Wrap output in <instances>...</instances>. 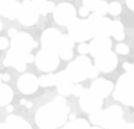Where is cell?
<instances>
[{
    "label": "cell",
    "mask_w": 134,
    "mask_h": 129,
    "mask_svg": "<svg viewBox=\"0 0 134 129\" xmlns=\"http://www.w3.org/2000/svg\"><path fill=\"white\" fill-rule=\"evenodd\" d=\"M126 122L122 119H121L115 122V124H113L109 127V129H126Z\"/></svg>",
    "instance_id": "4dcf8cb0"
},
{
    "label": "cell",
    "mask_w": 134,
    "mask_h": 129,
    "mask_svg": "<svg viewBox=\"0 0 134 129\" xmlns=\"http://www.w3.org/2000/svg\"><path fill=\"white\" fill-rule=\"evenodd\" d=\"M60 129H67V127H66L65 126H63V127H61Z\"/></svg>",
    "instance_id": "816d5d0a"
},
{
    "label": "cell",
    "mask_w": 134,
    "mask_h": 129,
    "mask_svg": "<svg viewBox=\"0 0 134 129\" xmlns=\"http://www.w3.org/2000/svg\"><path fill=\"white\" fill-rule=\"evenodd\" d=\"M115 50H116V52L118 54H121V55H127L129 53V51H130L129 47L124 44H117L116 47H115Z\"/></svg>",
    "instance_id": "f546056e"
},
{
    "label": "cell",
    "mask_w": 134,
    "mask_h": 129,
    "mask_svg": "<svg viewBox=\"0 0 134 129\" xmlns=\"http://www.w3.org/2000/svg\"><path fill=\"white\" fill-rule=\"evenodd\" d=\"M26 103H27L26 99H21V100H20V103H21V105H26Z\"/></svg>",
    "instance_id": "bcb514c9"
},
{
    "label": "cell",
    "mask_w": 134,
    "mask_h": 129,
    "mask_svg": "<svg viewBox=\"0 0 134 129\" xmlns=\"http://www.w3.org/2000/svg\"><path fill=\"white\" fill-rule=\"evenodd\" d=\"M126 4L131 11L134 12V0H126Z\"/></svg>",
    "instance_id": "f35d334b"
},
{
    "label": "cell",
    "mask_w": 134,
    "mask_h": 129,
    "mask_svg": "<svg viewBox=\"0 0 134 129\" xmlns=\"http://www.w3.org/2000/svg\"><path fill=\"white\" fill-rule=\"evenodd\" d=\"M53 103H55L56 105H60V106H62V107H64L65 105H67V103H66V99L63 97V96H56L55 98L53 99Z\"/></svg>",
    "instance_id": "e575fe53"
},
{
    "label": "cell",
    "mask_w": 134,
    "mask_h": 129,
    "mask_svg": "<svg viewBox=\"0 0 134 129\" xmlns=\"http://www.w3.org/2000/svg\"><path fill=\"white\" fill-rule=\"evenodd\" d=\"M113 89H114V85L110 81H108L103 78H99L92 83L90 89L93 93H95L97 96H99L100 98L103 99L109 96Z\"/></svg>",
    "instance_id": "d6986e66"
},
{
    "label": "cell",
    "mask_w": 134,
    "mask_h": 129,
    "mask_svg": "<svg viewBox=\"0 0 134 129\" xmlns=\"http://www.w3.org/2000/svg\"><path fill=\"white\" fill-rule=\"evenodd\" d=\"M95 65L99 71L103 73H109L116 67L117 57L114 52L108 51L95 58Z\"/></svg>",
    "instance_id": "5bb4252c"
},
{
    "label": "cell",
    "mask_w": 134,
    "mask_h": 129,
    "mask_svg": "<svg viewBox=\"0 0 134 129\" xmlns=\"http://www.w3.org/2000/svg\"><path fill=\"white\" fill-rule=\"evenodd\" d=\"M55 86L59 94L61 96H67L71 95L73 82L69 79L66 70L60 71L55 74Z\"/></svg>",
    "instance_id": "ac0fdd59"
},
{
    "label": "cell",
    "mask_w": 134,
    "mask_h": 129,
    "mask_svg": "<svg viewBox=\"0 0 134 129\" xmlns=\"http://www.w3.org/2000/svg\"><path fill=\"white\" fill-rule=\"evenodd\" d=\"M75 41L69 36V35H62L60 39V45L59 55L63 60H70L73 58V48Z\"/></svg>",
    "instance_id": "ffe728a7"
},
{
    "label": "cell",
    "mask_w": 134,
    "mask_h": 129,
    "mask_svg": "<svg viewBox=\"0 0 134 129\" xmlns=\"http://www.w3.org/2000/svg\"><path fill=\"white\" fill-rule=\"evenodd\" d=\"M126 129H134V123H131L126 125Z\"/></svg>",
    "instance_id": "7bdbcfd3"
},
{
    "label": "cell",
    "mask_w": 134,
    "mask_h": 129,
    "mask_svg": "<svg viewBox=\"0 0 134 129\" xmlns=\"http://www.w3.org/2000/svg\"><path fill=\"white\" fill-rule=\"evenodd\" d=\"M99 74V69L96 67V65H91L89 70H88V78L93 79L96 78Z\"/></svg>",
    "instance_id": "d6a6232c"
},
{
    "label": "cell",
    "mask_w": 134,
    "mask_h": 129,
    "mask_svg": "<svg viewBox=\"0 0 134 129\" xmlns=\"http://www.w3.org/2000/svg\"><path fill=\"white\" fill-rule=\"evenodd\" d=\"M61 35H62V34L57 28H49L45 29L41 35L42 49L59 54Z\"/></svg>",
    "instance_id": "ba28073f"
},
{
    "label": "cell",
    "mask_w": 134,
    "mask_h": 129,
    "mask_svg": "<svg viewBox=\"0 0 134 129\" xmlns=\"http://www.w3.org/2000/svg\"><path fill=\"white\" fill-rule=\"evenodd\" d=\"M34 60L35 57L31 53H21L10 48L3 64L4 66H13L16 68L18 72L23 73L27 69V64L32 63Z\"/></svg>",
    "instance_id": "5b68a950"
},
{
    "label": "cell",
    "mask_w": 134,
    "mask_h": 129,
    "mask_svg": "<svg viewBox=\"0 0 134 129\" xmlns=\"http://www.w3.org/2000/svg\"><path fill=\"white\" fill-rule=\"evenodd\" d=\"M89 52L93 58H97L101 54L110 51L112 47V41L109 37H94L90 42Z\"/></svg>",
    "instance_id": "2e32d148"
},
{
    "label": "cell",
    "mask_w": 134,
    "mask_h": 129,
    "mask_svg": "<svg viewBox=\"0 0 134 129\" xmlns=\"http://www.w3.org/2000/svg\"><path fill=\"white\" fill-rule=\"evenodd\" d=\"M20 5L16 0H0V15L11 20L17 19Z\"/></svg>",
    "instance_id": "e0dca14e"
},
{
    "label": "cell",
    "mask_w": 134,
    "mask_h": 129,
    "mask_svg": "<svg viewBox=\"0 0 134 129\" xmlns=\"http://www.w3.org/2000/svg\"><path fill=\"white\" fill-rule=\"evenodd\" d=\"M10 75H9L8 73H4L2 74V80L4 81H8L9 80H10Z\"/></svg>",
    "instance_id": "ab89813d"
},
{
    "label": "cell",
    "mask_w": 134,
    "mask_h": 129,
    "mask_svg": "<svg viewBox=\"0 0 134 129\" xmlns=\"http://www.w3.org/2000/svg\"><path fill=\"white\" fill-rule=\"evenodd\" d=\"M89 13L90 11L88 10V9H86L85 7H83V6H82V7L79 9V14H80L81 17H86L89 15Z\"/></svg>",
    "instance_id": "8d00e7d4"
},
{
    "label": "cell",
    "mask_w": 134,
    "mask_h": 129,
    "mask_svg": "<svg viewBox=\"0 0 134 129\" xmlns=\"http://www.w3.org/2000/svg\"><path fill=\"white\" fill-rule=\"evenodd\" d=\"M114 98L134 107V75L127 73L120 77L114 92Z\"/></svg>",
    "instance_id": "7a4b0ae2"
},
{
    "label": "cell",
    "mask_w": 134,
    "mask_h": 129,
    "mask_svg": "<svg viewBox=\"0 0 134 129\" xmlns=\"http://www.w3.org/2000/svg\"><path fill=\"white\" fill-rule=\"evenodd\" d=\"M78 52L82 54V55H85V54H87L89 52V45L85 44V42H82V44H79L78 48Z\"/></svg>",
    "instance_id": "836d02e7"
},
{
    "label": "cell",
    "mask_w": 134,
    "mask_h": 129,
    "mask_svg": "<svg viewBox=\"0 0 134 129\" xmlns=\"http://www.w3.org/2000/svg\"><path fill=\"white\" fill-rule=\"evenodd\" d=\"M0 129H8V126L6 125V123H0Z\"/></svg>",
    "instance_id": "b9f144b4"
},
{
    "label": "cell",
    "mask_w": 134,
    "mask_h": 129,
    "mask_svg": "<svg viewBox=\"0 0 134 129\" xmlns=\"http://www.w3.org/2000/svg\"><path fill=\"white\" fill-rule=\"evenodd\" d=\"M122 12V5L118 2H111L108 4V13L113 16L119 15Z\"/></svg>",
    "instance_id": "4316f807"
},
{
    "label": "cell",
    "mask_w": 134,
    "mask_h": 129,
    "mask_svg": "<svg viewBox=\"0 0 134 129\" xmlns=\"http://www.w3.org/2000/svg\"><path fill=\"white\" fill-rule=\"evenodd\" d=\"M92 37H109L112 21L105 16L92 13L88 18Z\"/></svg>",
    "instance_id": "52a82bcc"
},
{
    "label": "cell",
    "mask_w": 134,
    "mask_h": 129,
    "mask_svg": "<svg viewBox=\"0 0 134 129\" xmlns=\"http://www.w3.org/2000/svg\"><path fill=\"white\" fill-rule=\"evenodd\" d=\"M69 119H71V120H72V119H73V120H74V119H76V116H75V114H70Z\"/></svg>",
    "instance_id": "f6af8a7d"
},
{
    "label": "cell",
    "mask_w": 134,
    "mask_h": 129,
    "mask_svg": "<svg viewBox=\"0 0 134 129\" xmlns=\"http://www.w3.org/2000/svg\"><path fill=\"white\" fill-rule=\"evenodd\" d=\"M99 0H83V6L88 9L90 12H93Z\"/></svg>",
    "instance_id": "f1b7e54d"
},
{
    "label": "cell",
    "mask_w": 134,
    "mask_h": 129,
    "mask_svg": "<svg viewBox=\"0 0 134 129\" xmlns=\"http://www.w3.org/2000/svg\"><path fill=\"white\" fill-rule=\"evenodd\" d=\"M31 2L38 14L42 16H45L48 13H53L56 6L53 2L48 0H31Z\"/></svg>",
    "instance_id": "7402d4cb"
},
{
    "label": "cell",
    "mask_w": 134,
    "mask_h": 129,
    "mask_svg": "<svg viewBox=\"0 0 134 129\" xmlns=\"http://www.w3.org/2000/svg\"><path fill=\"white\" fill-rule=\"evenodd\" d=\"M83 87L82 85H79V84H76V85H73V88H72V93L75 96H80L82 95V93L83 91Z\"/></svg>",
    "instance_id": "1f68e13d"
},
{
    "label": "cell",
    "mask_w": 134,
    "mask_h": 129,
    "mask_svg": "<svg viewBox=\"0 0 134 129\" xmlns=\"http://www.w3.org/2000/svg\"><path fill=\"white\" fill-rule=\"evenodd\" d=\"M92 65L90 58L85 55L76 58V60L69 63L66 72L72 82H81L88 78V70Z\"/></svg>",
    "instance_id": "3957f363"
},
{
    "label": "cell",
    "mask_w": 134,
    "mask_h": 129,
    "mask_svg": "<svg viewBox=\"0 0 134 129\" xmlns=\"http://www.w3.org/2000/svg\"><path fill=\"white\" fill-rule=\"evenodd\" d=\"M11 49L21 53H30L33 49L38 46L37 42L33 40L32 36L26 32H18L14 37L11 39Z\"/></svg>",
    "instance_id": "30bf717a"
},
{
    "label": "cell",
    "mask_w": 134,
    "mask_h": 129,
    "mask_svg": "<svg viewBox=\"0 0 134 129\" xmlns=\"http://www.w3.org/2000/svg\"><path fill=\"white\" fill-rule=\"evenodd\" d=\"M70 108L56 105L53 102L41 106L35 115V121L40 129H57L64 126Z\"/></svg>",
    "instance_id": "6da1fadb"
},
{
    "label": "cell",
    "mask_w": 134,
    "mask_h": 129,
    "mask_svg": "<svg viewBox=\"0 0 134 129\" xmlns=\"http://www.w3.org/2000/svg\"><path fill=\"white\" fill-rule=\"evenodd\" d=\"M13 98V91L12 88L5 83H0V106L10 105Z\"/></svg>",
    "instance_id": "603a6c76"
},
{
    "label": "cell",
    "mask_w": 134,
    "mask_h": 129,
    "mask_svg": "<svg viewBox=\"0 0 134 129\" xmlns=\"http://www.w3.org/2000/svg\"><path fill=\"white\" fill-rule=\"evenodd\" d=\"M9 46V41L7 40V38L2 36L0 37V50L4 51V50L7 49Z\"/></svg>",
    "instance_id": "d590c367"
},
{
    "label": "cell",
    "mask_w": 134,
    "mask_h": 129,
    "mask_svg": "<svg viewBox=\"0 0 134 129\" xmlns=\"http://www.w3.org/2000/svg\"><path fill=\"white\" fill-rule=\"evenodd\" d=\"M131 74H132V75H134V65H132V70H131V72L130 73Z\"/></svg>",
    "instance_id": "681fc988"
},
{
    "label": "cell",
    "mask_w": 134,
    "mask_h": 129,
    "mask_svg": "<svg viewBox=\"0 0 134 129\" xmlns=\"http://www.w3.org/2000/svg\"><path fill=\"white\" fill-rule=\"evenodd\" d=\"M93 13L100 16H105L107 13H108V4L104 0H99Z\"/></svg>",
    "instance_id": "484cf974"
},
{
    "label": "cell",
    "mask_w": 134,
    "mask_h": 129,
    "mask_svg": "<svg viewBox=\"0 0 134 129\" xmlns=\"http://www.w3.org/2000/svg\"><path fill=\"white\" fill-rule=\"evenodd\" d=\"M67 27L69 36L75 42H83L92 38V29L88 20L76 18Z\"/></svg>",
    "instance_id": "277c9868"
},
{
    "label": "cell",
    "mask_w": 134,
    "mask_h": 129,
    "mask_svg": "<svg viewBox=\"0 0 134 129\" xmlns=\"http://www.w3.org/2000/svg\"><path fill=\"white\" fill-rule=\"evenodd\" d=\"M38 85L42 88L55 86V74L48 73L40 76L38 78Z\"/></svg>",
    "instance_id": "d4e9b609"
},
{
    "label": "cell",
    "mask_w": 134,
    "mask_h": 129,
    "mask_svg": "<svg viewBox=\"0 0 134 129\" xmlns=\"http://www.w3.org/2000/svg\"><path fill=\"white\" fill-rule=\"evenodd\" d=\"M122 110L118 105L109 106L108 109L102 110L101 112V120L99 126L103 128L109 129L113 124L122 119Z\"/></svg>",
    "instance_id": "9a60e30c"
},
{
    "label": "cell",
    "mask_w": 134,
    "mask_h": 129,
    "mask_svg": "<svg viewBox=\"0 0 134 129\" xmlns=\"http://www.w3.org/2000/svg\"><path fill=\"white\" fill-rule=\"evenodd\" d=\"M17 33H18V31H17V29L16 28H10L8 30V35H9V37H11V38H13V37H14L15 35H17Z\"/></svg>",
    "instance_id": "74e56055"
},
{
    "label": "cell",
    "mask_w": 134,
    "mask_h": 129,
    "mask_svg": "<svg viewBox=\"0 0 134 129\" xmlns=\"http://www.w3.org/2000/svg\"><path fill=\"white\" fill-rule=\"evenodd\" d=\"M3 29V24H2V21H1V20H0V31Z\"/></svg>",
    "instance_id": "c3c4849f"
},
{
    "label": "cell",
    "mask_w": 134,
    "mask_h": 129,
    "mask_svg": "<svg viewBox=\"0 0 134 129\" xmlns=\"http://www.w3.org/2000/svg\"><path fill=\"white\" fill-rule=\"evenodd\" d=\"M79 105H80V107L83 109V110H85V112L91 113L100 109L102 105H103V102H102V98L97 96L91 89H83V93L80 96Z\"/></svg>",
    "instance_id": "7c38bea8"
},
{
    "label": "cell",
    "mask_w": 134,
    "mask_h": 129,
    "mask_svg": "<svg viewBox=\"0 0 134 129\" xmlns=\"http://www.w3.org/2000/svg\"><path fill=\"white\" fill-rule=\"evenodd\" d=\"M5 123L8 129H32L30 124L17 115L11 114L7 116L5 119Z\"/></svg>",
    "instance_id": "44dd1931"
},
{
    "label": "cell",
    "mask_w": 134,
    "mask_h": 129,
    "mask_svg": "<svg viewBox=\"0 0 134 129\" xmlns=\"http://www.w3.org/2000/svg\"><path fill=\"white\" fill-rule=\"evenodd\" d=\"M90 129H104L103 127H99V126H94V127H90Z\"/></svg>",
    "instance_id": "7dc6e473"
},
{
    "label": "cell",
    "mask_w": 134,
    "mask_h": 129,
    "mask_svg": "<svg viewBox=\"0 0 134 129\" xmlns=\"http://www.w3.org/2000/svg\"><path fill=\"white\" fill-rule=\"evenodd\" d=\"M6 110H7L8 112H12L13 110V106L11 105H6Z\"/></svg>",
    "instance_id": "60d3db41"
},
{
    "label": "cell",
    "mask_w": 134,
    "mask_h": 129,
    "mask_svg": "<svg viewBox=\"0 0 134 129\" xmlns=\"http://www.w3.org/2000/svg\"><path fill=\"white\" fill-rule=\"evenodd\" d=\"M1 81H2V74L0 73V83H2V82H1Z\"/></svg>",
    "instance_id": "f907efd6"
},
{
    "label": "cell",
    "mask_w": 134,
    "mask_h": 129,
    "mask_svg": "<svg viewBox=\"0 0 134 129\" xmlns=\"http://www.w3.org/2000/svg\"><path fill=\"white\" fill-rule=\"evenodd\" d=\"M39 14L34 7L30 0H24L20 5V10L18 15V20L25 27H31L37 22Z\"/></svg>",
    "instance_id": "8fae6325"
},
{
    "label": "cell",
    "mask_w": 134,
    "mask_h": 129,
    "mask_svg": "<svg viewBox=\"0 0 134 129\" xmlns=\"http://www.w3.org/2000/svg\"><path fill=\"white\" fill-rule=\"evenodd\" d=\"M25 105H26L27 108H31V107H32V103H31L30 102H27Z\"/></svg>",
    "instance_id": "ee69618b"
},
{
    "label": "cell",
    "mask_w": 134,
    "mask_h": 129,
    "mask_svg": "<svg viewBox=\"0 0 134 129\" xmlns=\"http://www.w3.org/2000/svg\"><path fill=\"white\" fill-rule=\"evenodd\" d=\"M17 87L18 89L22 94L32 95L37 92L38 87H39V85H38V79L33 73H23L18 79Z\"/></svg>",
    "instance_id": "4fadbf2b"
},
{
    "label": "cell",
    "mask_w": 134,
    "mask_h": 129,
    "mask_svg": "<svg viewBox=\"0 0 134 129\" xmlns=\"http://www.w3.org/2000/svg\"><path fill=\"white\" fill-rule=\"evenodd\" d=\"M76 18V10L73 4L69 3H60L53 11V19L60 26H68Z\"/></svg>",
    "instance_id": "9c48e42d"
},
{
    "label": "cell",
    "mask_w": 134,
    "mask_h": 129,
    "mask_svg": "<svg viewBox=\"0 0 134 129\" xmlns=\"http://www.w3.org/2000/svg\"><path fill=\"white\" fill-rule=\"evenodd\" d=\"M36 65L40 71L44 73H52L57 69L60 64V56L53 51L40 50L35 58Z\"/></svg>",
    "instance_id": "8992f818"
},
{
    "label": "cell",
    "mask_w": 134,
    "mask_h": 129,
    "mask_svg": "<svg viewBox=\"0 0 134 129\" xmlns=\"http://www.w3.org/2000/svg\"><path fill=\"white\" fill-rule=\"evenodd\" d=\"M101 112L102 110H97L95 112H92L90 113V116H89V119L90 122L92 123L93 125L96 126H99L100 124V120H101Z\"/></svg>",
    "instance_id": "83f0119b"
},
{
    "label": "cell",
    "mask_w": 134,
    "mask_h": 129,
    "mask_svg": "<svg viewBox=\"0 0 134 129\" xmlns=\"http://www.w3.org/2000/svg\"><path fill=\"white\" fill-rule=\"evenodd\" d=\"M110 35H112V36L117 41H122L124 39V25L120 21H118V20L112 21Z\"/></svg>",
    "instance_id": "cb8c5ba5"
}]
</instances>
